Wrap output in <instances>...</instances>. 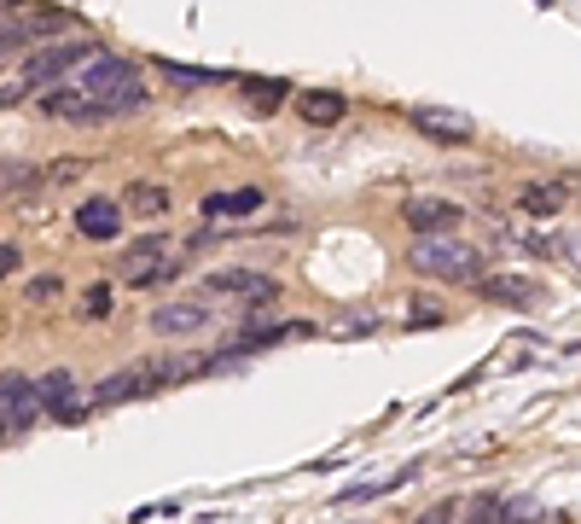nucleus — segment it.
<instances>
[{
  "label": "nucleus",
  "mask_w": 581,
  "mask_h": 524,
  "mask_svg": "<svg viewBox=\"0 0 581 524\" xmlns=\"http://www.w3.org/2000/svg\"><path fill=\"white\" fill-rule=\"evenodd\" d=\"M36 419H41L36 379H24V374H0V431H29Z\"/></svg>",
  "instance_id": "obj_3"
},
{
  "label": "nucleus",
  "mask_w": 581,
  "mask_h": 524,
  "mask_svg": "<svg viewBox=\"0 0 581 524\" xmlns=\"http://www.w3.org/2000/svg\"><path fill=\"white\" fill-rule=\"evenodd\" d=\"M163 71L175 76V82H186V88H210V82H221L215 71H186V64H163Z\"/></svg>",
  "instance_id": "obj_25"
},
{
  "label": "nucleus",
  "mask_w": 581,
  "mask_h": 524,
  "mask_svg": "<svg viewBox=\"0 0 581 524\" xmlns=\"http://www.w3.org/2000/svg\"><path fill=\"white\" fill-rule=\"evenodd\" d=\"M297 106H302V117H309L314 129H326V123H337V117L349 111V99L337 94V88H309V94L297 99Z\"/></svg>",
  "instance_id": "obj_15"
},
{
  "label": "nucleus",
  "mask_w": 581,
  "mask_h": 524,
  "mask_svg": "<svg viewBox=\"0 0 581 524\" xmlns=\"http://www.w3.org/2000/svg\"><path fill=\"white\" fill-rule=\"evenodd\" d=\"M123 275L134 285H151V280H169L175 275V257H169V240H140L123 251Z\"/></svg>",
  "instance_id": "obj_6"
},
{
  "label": "nucleus",
  "mask_w": 581,
  "mask_h": 524,
  "mask_svg": "<svg viewBox=\"0 0 581 524\" xmlns=\"http://www.w3.org/2000/svg\"><path fill=\"white\" fill-rule=\"evenodd\" d=\"M203 320H210L203 303H163V309L151 315V332H158V338H186V332H198Z\"/></svg>",
  "instance_id": "obj_12"
},
{
  "label": "nucleus",
  "mask_w": 581,
  "mask_h": 524,
  "mask_svg": "<svg viewBox=\"0 0 581 524\" xmlns=\"http://www.w3.org/2000/svg\"><path fill=\"white\" fill-rule=\"evenodd\" d=\"M256 210H262V187H233V193L203 198V216H210V222H250Z\"/></svg>",
  "instance_id": "obj_8"
},
{
  "label": "nucleus",
  "mask_w": 581,
  "mask_h": 524,
  "mask_svg": "<svg viewBox=\"0 0 581 524\" xmlns=\"http://www.w3.org/2000/svg\"><path fill=\"white\" fill-rule=\"evenodd\" d=\"M41 181V169L36 163H24V158H7L0 163V198H18V193H29Z\"/></svg>",
  "instance_id": "obj_18"
},
{
  "label": "nucleus",
  "mask_w": 581,
  "mask_h": 524,
  "mask_svg": "<svg viewBox=\"0 0 581 524\" xmlns=\"http://www.w3.org/2000/svg\"><path fill=\"white\" fill-rule=\"evenodd\" d=\"M407 228L413 233H448L459 228V205H442V198H413V205H401Z\"/></svg>",
  "instance_id": "obj_11"
},
{
  "label": "nucleus",
  "mask_w": 581,
  "mask_h": 524,
  "mask_svg": "<svg viewBox=\"0 0 581 524\" xmlns=\"http://www.w3.org/2000/svg\"><path fill=\"white\" fill-rule=\"evenodd\" d=\"M47 117H71V123H106V117H134L146 111V82L128 59L116 53H88V71H82L76 88H53L41 94Z\"/></svg>",
  "instance_id": "obj_1"
},
{
  "label": "nucleus",
  "mask_w": 581,
  "mask_h": 524,
  "mask_svg": "<svg viewBox=\"0 0 581 524\" xmlns=\"http://www.w3.org/2000/svg\"><path fill=\"white\" fill-rule=\"evenodd\" d=\"M413 129H419V134H431V141H448V146H466V141H471V117H466V111L419 106V111H413Z\"/></svg>",
  "instance_id": "obj_7"
},
{
  "label": "nucleus",
  "mask_w": 581,
  "mask_h": 524,
  "mask_svg": "<svg viewBox=\"0 0 581 524\" xmlns=\"http://www.w3.org/2000/svg\"><path fill=\"white\" fill-rule=\"evenodd\" d=\"M76 228L88 240H116L123 233V205L116 198H88V205H76Z\"/></svg>",
  "instance_id": "obj_10"
},
{
  "label": "nucleus",
  "mask_w": 581,
  "mask_h": 524,
  "mask_svg": "<svg viewBox=\"0 0 581 524\" xmlns=\"http://www.w3.org/2000/svg\"><path fill=\"white\" fill-rule=\"evenodd\" d=\"M535 519H541V501H529V496L500 501V524H535Z\"/></svg>",
  "instance_id": "obj_22"
},
{
  "label": "nucleus",
  "mask_w": 581,
  "mask_h": 524,
  "mask_svg": "<svg viewBox=\"0 0 581 524\" xmlns=\"http://www.w3.org/2000/svg\"><path fill=\"white\" fill-rule=\"evenodd\" d=\"M564 198H570V187H564V181H535V187L518 193V210H529V216H558Z\"/></svg>",
  "instance_id": "obj_16"
},
{
  "label": "nucleus",
  "mask_w": 581,
  "mask_h": 524,
  "mask_svg": "<svg viewBox=\"0 0 581 524\" xmlns=\"http://www.w3.org/2000/svg\"><path fill=\"white\" fill-rule=\"evenodd\" d=\"M146 391H158V367H123V374H111L99 391H88L94 402H128V397H146Z\"/></svg>",
  "instance_id": "obj_9"
},
{
  "label": "nucleus",
  "mask_w": 581,
  "mask_h": 524,
  "mask_svg": "<svg viewBox=\"0 0 581 524\" xmlns=\"http://www.w3.org/2000/svg\"><path fill=\"white\" fill-rule=\"evenodd\" d=\"M94 53V41H47V47H36V53L24 59V82L29 88H41V82H59L71 64H82Z\"/></svg>",
  "instance_id": "obj_4"
},
{
  "label": "nucleus",
  "mask_w": 581,
  "mask_h": 524,
  "mask_svg": "<svg viewBox=\"0 0 581 524\" xmlns=\"http://www.w3.org/2000/svg\"><path fill=\"white\" fill-rule=\"evenodd\" d=\"M419 524H459V501H436Z\"/></svg>",
  "instance_id": "obj_26"
},
{
  "label": "nucleus",
  "mask_w": 581,
  "mask_h": 524,
  "mask_svg": "<svg viewBox=\"0 0 581 524\" xmlns=\"http://www.w3.org/2000/svg\"><path fill=\"white\" fill-rule=\"evenodd\" d=\"M59 292H64V280H59V275H41V280H29V285H24V297H29V303H53Z\"/></svg>",
  "instance_id": "obj_24"
},
{
  "label": "nucleus",
  "mask_w": 581,
  "mask_h": 524,
  "mask_svg": "<svg viewBox=\"0 0 581 524\" xmlns=\"http://www.w3.org/2000/svg\"><path fill=\"white\" fill-rule=\"evenodd\" d=\"M88 409H94V397H76V391L53 402V414L64 419V426H76V419H82V414H88Z\"/></svg>",
  "instance_id": "obj_23"
},
{
  "label": "nucleus",
  "mask_w": 581,
  "mask_h": 524,
  "mask_svg": "<svg viewBox=\"0 0 581 524\" xmlns=\"http://www.w3.org/2000/svg\"><path fill=\"white\" fill-rule=\"evenodd\" d=\"M12 268H18V245H0V280H7Z\"/></svg>",
  "instance_id": "obj_27"
},
{
  "label": "nucleus",
  "mask_w": 581,
  "mask_h": 524,
  "mask_svg": "<svg viewBox=\"0 0 581 524\" xmlns=\"http://www.w3.org/2000/svg\"><path fill=\"white\" fill-rule=\"evenodd\" d=\"M407 263L431 280H477L483 275V251L448 240V233H419V245L407 251Z\"/></svg>",
  "instance_id": "obj_2"
},
{
  "label": "nucleus",
  "mask_w": 581,
  "mask_h": 524,
  "mask_svg": "<svg viewBox=\"0 0 581 524\" xmlns=\"http://www.w3.org/2000/svg\"><path fill=\"white\" fill-rule=\"evenodd\" d=\"M203 292H215V297H245V303H256V309H268V303L280 297V280L250 275V268H221V275L203 280Z\"/></svg>",
  "instance_id": "obj_5"
},
{
  "label": "nucleus",
  "mask_w": 581,
  "mask_h": 524,
  "mask_svg": "<svg viewBox=\"0 0 581 524\" xmlns=\"http://www.w3.org/2000/svg\"><path fill=\"white\" fill-rule=\"evenodd\" d=\"M459 524H500V496H471V501H459Z\"/></svg>",
  "instance_id": "obj_19"
},
{
  "label": "nucleus",
  "mask_w": 581,
  "mask_h": 524,
  "mask_svg": "<svg viewBox=\"0 0 581 524\" xmlns=\"http://www.w3.org/2000/svg\"><path fill=\"white\" fill-rule=\"evenodd\" d=\"M71 391H76V379H71V374H64V367H59V374H47V379L36 385L41 409H53V402H59V397H71Z\"/></svg>",
  "instance_id": "obj_20"
},
{
  "label": "nucleus",
  "mask_w": 581,
  "mask_h": 524,
  "mask_svg": "<svg viewBox=\"0 0 581 524\" xmlns=\"http://www.w3.org/2000/svg\"><path fill=\"white\" fill-rule=\"evenodd\" d=\"M7 106H18V88H0V111Z\"/></svg>",
  "instance_id": "obj_28"
},
{
  "label": "nucleus",
  "mask_w": 581,
  "mask_h": 524,
  "mask_svg": "<svg viewBox=\"0 0 581 524\" xmlns=\"http://www.w3.org/2000/svg\"><path fill=\"white\" fill-rule=\"evenodd\" d=\"M111 315V285H88L82 292V320H106Z\"/></svg>",
  "instance_id": "obj_21"
},
{
  "label": "nucleus",
  "mask_w": 581,
  "mask_h": 524,
  "mask_svg": "<svg viewBox=\"0 0 581 524\" xmlns=\"http://www.w3.org/2000/svg\"><path fill=\"white\" fill-rule=\"evenodd\" d=\"M483 297L489 303H511V309H529V303H541V285L523 280V275H500V280H483Z\"/></svg>",
  "instance_id": "obj_13"
},
{
  "label": "nucleus",
  "mask_w": 581,
  "mask_h": 524,
  "mask_svg": "<svg viewBox=\"0 0 581 524\" xmlns=\"http://www.w3.org/2000/svg\"><path fill=\"white\" fill-rule=\"evenodd\" d=\"M116 205L134 210V216H163V210H169V193L158 187V181H134V187L116 198Z\"/></svg>",
  "instance_id": "obj_17"
},
{
  "label": "nucleus",
  "mask_w": 581,
  "mask_h": 524,
  "mask_svg": "<svg viewBox=\"0 0 581 524\" xmlns=\"http://www.w3.org/2000/svg\"><path fill=\"white\" fill-rule=\"evenodd\" d=\"M285 99H290V82H280V76H250L245 82V111H256V117L280 111Z\"/></svg>",
  "instance_id": "obj_14"
}]
</instances>
